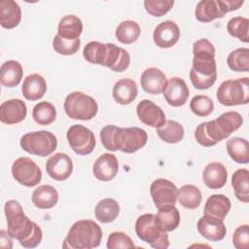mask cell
Wrapping results in <instances>:
<instances>
[{
	"instance_id": "40",
	"label": "cell",
	"mask_w": 249,
	"mask_h": 249,
	"mask_svg": "<svg viewBox=\"0 0 249 249\" xmlns=\"http://www.w3.org/2000/svg\"><path fill=\"white\" fill-rule=\"evenodd\" d=\"M227 30L232 37L241 42H249V19L243 17H234L228 21Z\"/></svg>"
},
{
	"instance_id": "10",
	"label": "cell",
	"mask_w": 249,
	"mask_h": 249,
	"mask_svg": "<svg viewBox=\"0 0 249 249\" xmlns=\"http://www.w3.org/2000/svg\"><path fill=\"white\" fill-rule=\"evenodd\" d=\"M66 137L70 148L77 155L87 156L94 150L96 144L95 136L90 129L84 125L74 124L70 126Z\"/></svg>"
},
{
	"instance_id": "16",
	"label": "cell",
	"mask_w": 249,
	"mask_h": 249,
	"mask_svg": "<svg viewBox=\"0 0 249 249\" xmlns=\"http://www.w3.org/2000/svg\"><path fill=\"white\" fill-rule=\"evenodd\" d=\"M179 26L171 20H165L157 25L153 33L154 43L161 49L173 47L179 40Z\"/></svg>"
},
{
	"instance_id": "21",
	"label": "cell",
	"mask_w": 249,
	"mask_h": 249,
	"mask_svg": "<svg viewBox=\"0 0 249 249\" xmlns=\"http://www.w3.org/2000/svg\"><path fill=\"white\" fill-rule=\"evenodd\" d=\"M140 83L144 91L150 94H160L163 92L167 80L165 74L160 69L151 67L143 71Z\"/></svg>"
},
{
	"instance_id": "22",
	"label": "cell",
	"mask_w": 249,
	"mask_h": 249,
	"mask_svg": "<svg viewBox=\"0 0 249 249\" xmlns=\"http://www.w3.org/2000/svg\"><path fill=\"white\" fill-rule=\"evenodd\" d=\"M138 88L134 80L124 78L115 83L112 90L114 100L122 105L130 104L137 96Z\"/></svg>"
},
{
	"instance_id": "18",
	"label": "cell",
	"mask_w": 249,
	"mask_h": 249,
	"mask_svg": "<svg viewBox=\"0 0 249 249\" xmlns=\"http://www.w3.org/2000/svg\"><path fill=\"white\" fill-rule=\"evenodd\" d=\"M119 171V162L115 155L104 153L96 159L93 163L92 172L96 179L109 182L115 178Z\"/></svg>"
},
{
	"instance_id": "30",
	"label": "cell",
	"mask_w": 249,
	"mask_h": 249,
	"mask_svg": "<svg viewBox=\"0 0 249 249\" xmlns=\"http://www.w3.org/2000/svg\"><path fill=\"white\" fill-rule=\"evenodd\" d=\"M156 221L161 231L169 232L174 231L180 223V213L175 205H164L158 208Z\"/></svg>"
},
{
	"instance_id": "31",
	"label": "cell",
	"mask_w": 249,
	"mask_h": 249,
	"mask_svg": "<svg viewBox=\"0 0 249 249\" xmlns=\"http://www.w3.org/2000/svg\"><path fill=\"white\" fill-rule=\"evenodd\" d=\"M83 32V22L82 20L74 16L67 15L64 16L58 22L57 34L67 40L79 39Z\"/></svg>"
},
{
	"instance_id": "41",
	"label": "cell",
	"mask_w": 249,
	"mask_h": 249,
	"mask_svg": "<svg viewBox=\"0 0 249 249\" xmlns=\"http://www.w3.org/2000/svg\"><path fill=\"white\" fill-rule=\"evenodd\" d=\"M190 108L195 115L207 117L213 112L214 103L207 95H196L190 101Z\"/></svg>"
},
{
	"instance_id": "12",
	"label": "cell",
	"mask_w": 249,
	"mask_h": 249,
	"mask_svg": "<svg viewBox=\"0 0 249 249\" xmlns=\"http://www.w3.org/2000/svg\"><path fill=\"white\" fill-rule=\"evenodd\" d=\"M129 63L130 55L126 50L117 47L113 43L104 44L99 65L109 67L115 72H124L128 68Z\"/></svg>"
},
{
	"instance_id": "20",
	"label": "cell",
	"mask_w": 249,
	"mask_h": 249,
	"mask_svg": "<svg viewBox=\"0 0 249 249\" xmlns=\"http://www.w3.org/2000/svg\"><path fill=\"white\" fill-rule=\"evenodd\" d=\"M196 227L198 232L210 241H220L227 233L224 221L206 215H203L197 221Z\"/></svg>"
},
{
	"instance_id": "15",
	"label": "cell",
	"mask_w": 249,
	"mask_h": 249,
	"mask_svg": "<svg viewBox=\"0 0 249 249\" xmlns=\"http://www.w3.org/2000/svg\"><path fill=\"white\" fill-rule=\"evenodd\" d=\"M189 95L190 90L186 82L179 77H173L168 80L163 89L165 101L173 107L183 106L187 102Z\"/></svg>"
},
{
	"instance_id": "43",
	"label": "cell",
	"mask_w": 249,
	"mask_h": 249,
	"mask_svg": "<svg viewBox=\"0 0 249 249\" xmlns=\"http://www.w3.org/2000/svg\"><path fill=\"white\" fill-rule=\"evenodd\" d=\"M174 5L173 0H145L144 7L148 14L160 18L167 14Z\"/></svg>"
},
{
	"instance_id": "42",
	"label": "cell",
	"mask_w": 249,
	"mask_h": 249,
	"mask_svg": "<svg viewBox=\"0 0 249 249\" xmlns=\"http://www.w3.org/2000/svg\"><path fill=\"white\" fill-rule=\"evenodd\" d=\"M81 46V40H67L56 34L53 40V50L61 55H71L77 53Z\"/></svg>"
},
{
	"instance_id": "37",
	"label": "cell",
	"mask_w": 249,
	"mask_h": 249,
	"mask_svg": "<svg viewBox=\"0 0 249 249\" xmlns=\"http://www.w3.org/2000/svg\"><path fill=\"white\" fill-rule=\"evenodd\" d=\"M116 38L123 44L134 43L141 34V28L136 21L124 20L122 21L116 29Z\"/></svg>"
},
{
	"instance_id": "13",
	"label": "cell",
	"mask_w": 249,
	"mask_h": 249,
	"mask_svg": "<svg viewBox=\"0 0 249 249\" xmlns=\"http://www.w3.org/2000/svg\"><path fill=\"white\" fill-rule=\"evenodd\" d=\"M176 185L163 178L156 179L150 186V194L157 208L164 205H175L177 201Z\"/></svg>"
},
{
	"instance_id": "26",
	"label": "cell",
	"mask_w": 249,
	"mask_h": 249,
	"mask_svg": "<svg viewBox=\"0 0 249 249\" xmlns=\"http://www.w3.org/2000/svg\"><path fill=\"white\" fill-rule=\"evenodd\" d=\"M202 179L209 189H221L227 183L228 171L222 163L216 161L210 162L203 170Z\"/></svg>"
},
{
	"instance_id": "5",
	"label": "cell",
	"mask_w": 249,
	"mask_h": 249,
	"mask_svg": "<svg viewBox=\"0 0 249 249\" xmlns=\"http://www.w3.org/2000/svg\"><path fill=\"white\" fill-rule=\"evenodd\" d=\"M190 80L196 89H207L214 85L217 79L215 54L196 53L189 73Z\"/></svg>"
},
{
	"instance_id": "2",
	"label": "cell",
	"mask_w": 249,
	"mask_h": 249,
	"mask_svg": "<svg viewBox=\"0 0 249 249\" xmlns=\"http://www.w3.org/2000/svg\"><path fill=\"white\" fill-rule=\"evenodd\" d=\"M100 139L104 148L109 151L132 154L146 145L148 134L140 127H118L109 124L101 129Z\"/></svg>"
},
{
	"instance_id": "38",
	"label": "cell",
	"mask_w": 249,
	"mask_h": 249,
	"mask_svg": "<svg viewBox=\"0 0 249 249\" xmlns=\"http://www.w3.org/2000/svg\"><path fill=\"white\" fill-rule=\"evenodd\" d=\"M32 117L38 124L49 125L53 124L56 118L55 107L48 101H41L34 106Z\"/></svg>"
},
{
	"instance_id": "47",
	"label": "cell",
	"mask_w": 249,
	"mask_h": 249,
	"mask_svg": "<svg viewBox=\"0 0 249 249\" xmlns=\"http://www.w3.org/2000/svg\"><path fill=\"white\" fill-rule=\"evenodd\" d=\"M12 236L6 232L5 231L1 230L0 231V246L4 248H12L13 247V242H12Z\"/></svg>"
},
{
	"instance_id": "34",
	"label": "cell",
	"mask_w": 249,
	"mask_h": 249,
	"mask_svg": "<svg viewBox=\"0 0 249 249\" xmlns=\"http://www.w3.org/2000/svg\"><path fill=\"white\" fill-rule=\"evenodd\" d=\"M227 152L237 163L249 162V143L245 138L232 137L227 141Z\"/></svg>"
},
{
	"instance_id": "39",
	"label": "cell",
	"mask_w": 249,
	"mask_h": 249,
	"mask_svg": "<svg viewBox=\"0 0 249 249\" xmlns=\"http://www.w3.org/2000/svg\"><path fill=\"white\" fill-rule=\"evenodd\" d=\"M227 63L230 69L235 72L249 71V49L239 48L230 53Z\"/></svg>"
},
{
	"instance_id": "8",
	"label": "cell",
	"mask_w": 249,
	"mask_h": 249,
	"mask_svg": "<svg viewBox=\"0 0 249 249\" xmlns=\"http://www.w3.org/2000/svg\"><path fill=\"white\" fill-rule=\"evenodd\" d=\"M64 110L71 119L89 121L97 114L98 104L91 96L82 91H73L65 98Z\"/></svg>"
},
{
	"instance_id": "25",
	"label": "cell",
	"mask_w": 249,
	"mask_h": 249,
	"mask_svg": "<svg viewBox=\"0 0 249 249\" xmlns=\"http://www.w3.org/2000/svg\"><path fill=\"white\" fill-rule=\"evenodd\" d=\"M231 210V200L222 194L210 196L204 205L203 213L206 216L224 221Z\"/></svg>"
},
{
	"instance_id": "6",
	"label": "cell",
	"mask_w": 249,
	"mask_h": 249,
	"mask_svg": "<svg viewBox=\"0 0 249 249\" xmlns=\"http://www.w3.org/2000/svg\"><path fill=\"white\" fill-rule=\"evenodd\" d=\"M135 232L144 242L156 249H165L169 247L168 234L161 231L156 221V215L146 213L139 216L135 222Z\"/></svg>"
},
{
	"instance_id": "36",
	"label": "cell",
	"mask_w": 249,
	"mask_h": 249,
	"mask_svg": "<svg viewBox=\"0 0 249 249\" xmlns=\"http://www.w3.org/2000/svg\"><path fill=\"white\" fill-rule=\"evenodd\" d=\"M231 185L234 195L238 200L244 203L249 202V172L245 168L234 171L231 176Z\"/></svg>"
},
{
	"instance_id": "27",
	"label": "cell",
	"mask_w": 249,
	"mask_h": 249,
	"mask_svg": "<svg viewBox=\"0 0 249 249\" xmlns=\"http://www.w3.org/2000/svg\"><path fill=\"white\" fill-rule=\"evenodd\" d=\"M21 20V9L14 0L0 2V24L3 28L12 29L17 27Z\"/></svg>"
},
{
	"instance_id": "28",
	"label": "cell",
	"mask_w": 249,
	"mask_h": 249,
	"mask_svg": "<svg viewBox=\"0 0 249 249\" xmlns=\"http://www.w3.org/2000/svg\"><path fill=\"white\" fill-rule=\"evenodd\" d=\"M31 200L39 209H50L57 203L58 192L51 185H41L33 191Z\"/></svg>"
},
{
	"instance_id": "17",
	"label": "cell",
	"mask_w": 249,
	"mask_h": 249,
	"mask_svg": "<svg viewBox=\"0 0 249 249\" xmlns=\"http://www.w3.org/2000/svg\"><path fill=\"white\" fill-rule=\"evenodd\" d=\"M136 113L139 120L151 127H159L166 121L162 109L149 99H143L137 104Z\"/></svg>"
},
{
	"instance_id": "4",
	"label": "cell",
	"mask_w": 249,
	"mask_h": 249,
	"mask_svg": "<svg viewBox=\"0 0 249 249\" xmlns=\"http://www.w3.org/2000/svg\"><path fill=\"white\" fill-rule=\"evenodd\" d=\"M102 231L92 220H79L75 222L64 239V248L91 249L100 244Z\"/></svg>"
},
{
	"instance_id": "11",
	"label": "cell",
	"mask_w": 249,
	"mask_h": 249,
	"mask_svg": "<svg viewBox=\"0 0 249 249\" xmlns=\"http://www.w3.org/2000/svg\"><path fill=\"white\" fill-rule=\"evenodd\" d=\"M12 175L25 187H34L42 180V171L34 160L27 157L17 159L12 165Z\"/></svg>"
},
{
	"instance_id": "7",
	"label": "cell",
	"mask_w": 249,
	"mask_h": 249,
	"mask_svg": "<svg viewBox=\"0 0 249 249\" xmlns=\"http://www.w3.org/2000/svg\"><path fill=\"white\" fill-rule=\"evenodd\" d=\"M217 99L225 106L247 104L249 102V79L243 77L223 82L217 89Z\"/></svg>"
},
{
	"instance_id": "46",
	"label": "cell",
	"mask_w": 249,
	"mask_h": 249,
	"mask_svg": "<svg viewBox=\"0 0 249 249\" xmlns=\"http://www.w3.org/2000/svg\"><path fill=\"white\" fill-rule=\"evenodd\" d=\"M243 3H244L243 0H221V4L226 14L228 12H231L239 9L243 5Z\"/></svg>"
},
{
	"instance_id": "32",
	"label": "cell",
	"mask_w": 249,
	"mask_h": 249,
	"mask_svg": "<svg viewBox=\"0 0 249 249\" xmlns=\"http://www.w3.org/2000/svg\"><path fill=\"white\" fill-rule=\"evenodd\" d=\"M120 205L114 198L101 199L94 208L95 218L101 223H111L117 219L120 214Z\"/></svg>"
},
{
	"instance_id": "45",
	"label": "cell",
	"mask_w": 249,
	"mask_h": 249,
	"mask_svg": "<svg viewBox=\"0 0 249 249\" xmlns=\"http://www.w3.org/2000/svg\"><path fill=\"white\" fill-rule=\"evenodd\" d=\"M233 246L237 249L249 248V227L248 225H242L236 228L232 235Z\"/></svg>"
},
{
	"instance_id": "24",
	"label": "cell",
	"mask_w": 249,
	"mask_h": 249,
	"mask_svg": "<svg viewBox=\"0 0 249 249\" xmlns=\"http://www.w3.org/2000/svg\"><path fill=\"white\" fill-rule=\"evenodd\" d=\"M226 15L221 1L217 0H203L199 1L196 7L195 16L200 22H211L214 19L222 18Z\"/></svg>"
},
{
	"instance_id": "3",
	"label": "cell",
	"mask_w": 249,
	"mask_h": 249,
	"mask_svg": "<svg viewBox=\"0 0 249 249\" xmlns=\"http://www.w3.org/2000/svg\"><path fill=\"white\" fill-rule=\"evenodd\" d=\"M243 123L242 116L235 111H229L217 119L199 124L195 130V138L203 147H212L228 138Z\"/></svg>"
},
{
	"instance_id": "9",
	"label": "cell",
	"mask_w": 249,
	"mask_h": 249,
	"mask_svg": "<svg viewBox=\"0 0 249 249\" xmlns=\"http://www.w3.org/2000/svg\"><path fill=\"white\" fill-rule=\"evenodd\" d=\"M19 143L23 151L39 157L50 156L57 147L56 137L47 130L28 132L21 136Z\"/></svg>"
},
{
	"instance_id": "29",
	"label": "cell",
	"mask_w": 249,
	"mask_h": 249,
	"mask_svg": "<svg viewBox=\"0 0 249 249\" xmlns=\"http://www.w3.org/2000/svg\"><path fill=\"white\" fill-rule=\"evenodd\" d=\"M23 76L21 64L17 60H7L1 65L0 82L6 88L17 87Z\"/></svg>"
},
{
	"instance_id": "14",
	"label": "cell",
	"mask_w": 249,
	"mask_h": 249,
	"mask_svg": "<svg viewBox=\"0 0 249 249\" xmlns=\"http://www.w3.org/2000/svg\"><path fill=\"white\" fill-rule=\"evenodd\" d=\"M46 170L51 178L55 181H64L73 171L71 158L64 153H56L51 156L46 162Z\"/></svg>"
},
{
	"instance_id": "44",
	"label": "cell",
	"mask_w": 249,
	"mask_h": 249,
	"mask_svg": "<svg viewBox=\"0 0 249 249\" xmlns=\"http://www.w3.org/2000/svg\"><path fill=\"white\" fill-rule=\"evenodd\" d=\"M107 248L116 249V248H132L135 247L132 239L123 231H113L108 236Z\"/></svg>"
},
{
	"instance_id": "19",
	"label": "cell",
	"mask_w": 249,
	"mask_h": 249,
	"mask_svg": "<svg viewBox=\"0 0 249 249\" xmlns=\"http://www.w3.org/2000/svg\"><path fill=\"white\" fill-rule=\"evenodd\" d=\"M26 114V104L18 98L6 100L0 106V121L6 124H15L22 122Z\"/></svg>"
},
{
	"instance_id": "35",
	"label": "cell",
	"mask_w": 249,
	"mask_h": 249,
	"mask_svg": "<svg viewBox=\"0 0 249 249\" xmlns=\"http://www.w3.org/2000/svg\"><path fill=\"white\" fill-rule=\"evenodd\" d=\"M158 136L164 142L169 144H174L180 142L184 137V127L183 125L172 120L165 121V123L157 127Z\"/></svg>"
},
{
	"instance_id": "33",
	"label": "cell",
	"mask_w": 249,
	"mask_h": 249,
	"mask_svg": "<svg viewBox=\"0 0 249 249\" xmlns=\"http://www.w3.org/2000/svg\"><path fill=\"white\" fill-rule=\"evenodd\" d=\"M177 200L187 209H196L201 203L202 195L196 186L187 184L177 191Z\"/></svg>"
},
{
	"instance_id": "23",
	"label": "cell",
	"mask_w": 249,
	"mask_h": 249,
	"mask_svg": "<svg viewBox=\"0 0 249 249\" xmlns=\"http://www.w3.org/2000/svg\"><path fill=\"white\" fill-rule=\"evenodd\" d=\"M47 91V83L42 75L34 73L24 78L21 92L25 99L35 101L44 96Z\"/></svg>"
},
{
	"instance_id": "1",
	"label": "cell",
	"mask_w": 249,
	"mask_h": 249,
	"mask_svg": "<svg viewBox=\"0 0 249 249\" xmlns=\"http://www.w3.org/2000/svg\"><path fill=\"white\" fill-rule=\"evenodd\" d=\"M4 211L7 219V231L24 248H35L41 243L42 229L31 221L23 212L18 200L11 199L5 203Z\"/></svg>"
}]
</instances>
